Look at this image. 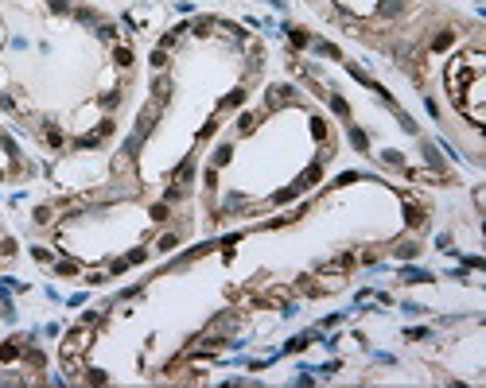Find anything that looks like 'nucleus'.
<instances>
[{"mask_svg":"<svg viewBox=\"0 0 486 388\" xmlns=\"http://www.w3.org/2000/svg\"><path fill=\"white\" fill-rule=\"evenodd\" d=\"M447 86H451V101H455V109L463 113L471 124H483L486 120V109H483V55L479 51H471V55L463 58H451V70H447Z\"/></svg>","mask_w":486,"mask_h":388,"instance_id":"nucleus-1","label":"nucleus"},{"mask_svg":"<svg viewBox=\"0 0 486 388\" xmlns=\"http://www.w3.org/2000/svg\"><path fill=\"white\" fill-rule=\"evenodd\" d=\"M86 345H90V330H82V326H78V330L66 334V345H62V357H66V365H70V361H74V357H78Z\"/></svg>","mask_w":486,"mask_h":388,"instance_id":"nucleus-2","label":"nucleus"},{"mask_svg":"<svg viewBox=\"0 0 486 388\" xmlns=\"http://www.w3.org/2000/svg\"><path fill=\"white\" fill-rule=\"evenodd\" d=\"M319 179H323V167H307V171L296 179V186H300V190H307V186H311V183H319Z\"/></svg>","mask_w":486,"mask_h":388,"instance_id":"nucleus-3","label":"nucleus"},{"mask_svg":"<svg viewBox=\"0 0 486 388\" xmlns=\"http://www.w3.org/2000/svg\"><path fill=\"white\" fill-rule=\"evenodd\" d=\"M409 225H412V229H424V225H428V214H424L420 206H412V202H409Z\"/></svg>","mask_w":486,"mask_h":388,"instance_id":"nucleus-4","label":"nucleus"},{"mask_svg":"<svg viewBox=\"0 0 486 388\" xmlns=\"http://www.w3.org/2000/svg\"><path fill=\"white\" fill-rule=\"evenodd\" d=\"M191 175H195V160H187V163H183L179 171H175V183L183 186V183H191Z\"/></svg>","mask_w":486,"mask_h":388,"instance_id":"nucleus-5","label":"nucleus"},{"mask_svg":"<svg viewBox=\"0 0 486 388\" xmlns=\"http://www.w3.org/2000/svg\"><path fill=\"white\" fill-rule=\"evenodd\" d=\"M230 156H233V152H230V144H222V148H218V152H214V167L230 163Z\"/></svg>","mask_w":486,"mask_h":388,"instance_id":"nucleus-6","label":"nucleus"},{"mask_svg":"<svg viewBox=\"0 0 486 388\" xmlns=\"http://www.w3.org/2000/svg\"><path fill=\"white\" fill-rule=\"evenodd\" d=\"M288 39H292V43H296V47H307V35H304V31H300V27H288Z\"/></svg>","mask_w":486,"mask_h":388,"instance_id":"nucleus-7","label":"nucleus"},{"mask_svg":"<svg viewBox=\"0 0 486 388\" xmlns=\"http://www.w3.org/2000/svg\"><path fill=\"white\" fill-rule=\"evenodd\" d=\"M20 357V345H0V361H16Z\"/></svg>","mask_w":486,"mask_h":388,"instance_id":"nucleus-8","label":"nucleus"},{"mask_svg":"<svg viewBox=\"0 0 486 388\" xmlns=\"http://www.w3.org/2000/svg\"><path fill=\"white\" fill-rule=\"evenodd\" d=\"M451 39H455V35H451V31H443V35H435V51H447V47H451Z\"/></svg>","mask_w":486,"mask_h":388,"instance_id":"nucleus-9","label":"nucleus"},{"mask_svg":"<svg viewBox=\"0 0 486 388\" xmlns=\"http://www.w3.org/2000/svg\"><path fill=\"white\" fill-rule=\"evenodd\" d=\"M350 140H354V148H362V152H366V144H370V140H366V132H362V128H354V132H350Z\"/></svg>","mask_w":486,"mask_h":388,"instance_id":"nucleus-10","label":"nucleus"},{"mask_svg":"<svg viewBox=\"0 0 486 388\" xmlns=\"http://www.w3.org/2000/svg\"><path fill=\"white\" fill-rule=\"evenodd\" d=\"M416 252H420V249H416V245H401V249H397V256H401V260H412V256H416Z\"/></svg>","mask_w":486,"mask_h":388,"instance_id":"nucleus-11","label":"nucleus"},{"mask_svg":"<svg viewBox=\"0 0 486 388\" xmlns=\"http://www.w3.org/2000/svg\"><path fill=\"white\" fill-rule=\"evenodd\" d=\"M397 12H401V0H385L381 4V16H397Z\"/></svg>","mask_w":486,"mask_h":388,"instance_id":"nucleus-12","label":"nucleus"},{"mask_svg":"<svg viewBox=\"0 0 486 388\" xmlns=\"http://www.w3.org/2000/svg\"><path fill=\"white\" fill-rule=\"evenodd\" d=\"M331 109L338 113V116H346V113H350V109H346V101H342V97H331Z\"/></svg>","mask_w":486,"mask_h":388,"instance_id":"nucleus-13","label":"nucleus"},{"mask_svg":"<svg viewBox=\"0 0 486 388\" xmlns=\"http://www.w3.org/2000/svg\"><path fill=\"white\" fill-rule=\"evenodd\" d=\"M113 58H117V66H128V62H132V55H128L125 47H117V55H113Z\"/></svg>","mask_w":486,"mask_h":388,"instance_id":"nucleus-14","label":"nucleus"},{"mask_svg":"<svg viewBox=\"0 0 486 388\" xmlns=\"http://www.w3.org/2000/svg\"><path fill=\"white\" fill-rule=\"evenodd\" d=\"M241 101H245V93H241V90H233V93L226 97V105H230V109H233V105H241Z\"/></svg>","mask_w":486,"mask_h":388,"instance_id":"nucleus-15","label":"nucleus"},{"mask_svg":"<svg viewBox=\"0 0 486 388\" xmlns=\"http://www.w3.org/2000/svg\"><path fill=\"white\" fill-rule=\"evenodd\" d=\"M424 160H428V163H439V156H435L432 144H424Z\"/></svg>","mask_w":486,"mask_h":388,"instance_id":"nucleus-16","label":"nucleus"}]
</instances>
